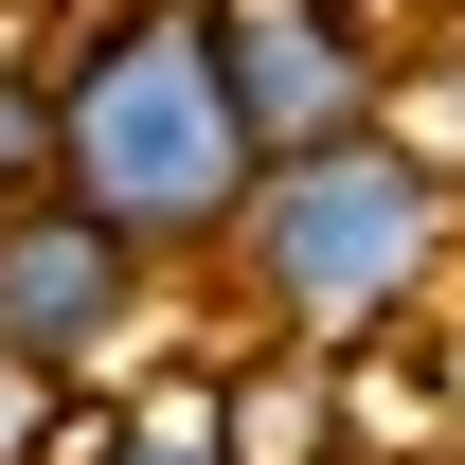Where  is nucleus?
<instances>
[{"label":"nucleus","instance_id":"1","mask_svg":"<svg viewBox=\"0 0 465 465\" xmlns=\"http://www.w3.org/2000/svg\"><path fill=\"white\" fill-rule=\"evenodd\" d=\"M36 90H54V197L125 232L162 287H197L251 197V143L215 90V0H72L36 36Z\"/></svg>","mask_w":465,"mask_h":465},{"label":"nucleus","instance_id":"2","mask_svg":"<svg viewBox=\"0 0 465 465\" xmlns=\"http://www.w3.org/2000/svg\"><path fill=\"white\" fill-rule=\"evenodd\" d=\"M448 251H465V162L411 143V125H376V143L269 162L232 197V251L197 287H232V322L287 341V358H358V341H394L411 304L448 287Z\"/></svg>","mask_w":465,"mask_h":465},{"label":"nucleus","instance_id":"3","mask_svg":"<svg viewBox=\"0 0 465 465\" xmlns=\"http://www.w3.org/2000/svg\"><path fill=\"white\" fill-rule=\"evenodd\" d=\"M215 90H232L251 179H269V162H322V143H376L411 54L376 18H341V0H215Z\"/></svg>","mask_w":465,"mask_h":465},{"label":"nucleus","instance_id":"4","mask_svg":"<svg viewBox=\"0 0 465 465\" xmlns=\"http://www.w3.org/2000/svg\"><path fill=\"white\" fill-rule=\"evenodd\" d=\"M162 322H179V287L143 269V251H125V232H90L72 197L0 215V358H18V376H54V394L90 411L125 358L162 341Z\"/></svg>","mask_w":465,"mask_h":465},{"label":"nucleus","instance_id":"5","mask_svg":"<svg viewBox=\"0 0 465 465\" xmlns=\"http://www.w3.org/2000/svg\"><path fill=\"white\" fill-rule=\"evenodd\" d=\"M72 465H232V411H215V376L90 394V411H72Z\"/></svg>","mask_w":465,"mask_h":465},{"label":"nucleus","instance_id":"6","mask_svg":"<svg viewBox=\"0 0 465 465\" xmlns=\"http://www.w3.org/2000/svg\"><path fill=\"white\" fill-rule=\"evenodd\" d=\"M54 197V90H36V54H0V215H36Z\"/></svg>","mask_w":465,"mask_h":465},{"label":"nucleus","instance_id":"7","mask_svg":"<svg viewBox=\"0 0 465 465\" xmlns=\"http://www.w3.org/2000/svg\"><path fill=\"white\" fill-rule=\"evenodd\" d=\"M0 465H72V394L18 376V358H0Z\"/></svg>","mask_w":465,"mask_h":465},{"label":"nucleus","instance_id":"8","mask_svg":"<svg viewBox=\"0 0 465 465\" xmlns=\"http://www.w3.org/2000/svg\"><path fill=\"white\" fill-rule=\"evenodd\" d=\"M341 18H376V36H411V18H430V0H341Z\"/></svg>","mask_w":465,"mask_h":465}]
</instances>
